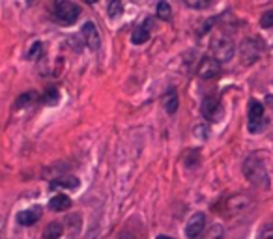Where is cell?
I'll list each match as a JSON object with an SVG mask.
<instances>
[{
    "mask_svg": "<svg viewBox=\"0 0 273 239\" xmlns=\"http://www.w3.org/2000/svg\"><path fill=\"white\" fill-rule=\"evenodd\" d=\"M240 52H242L244 64H252L258 60L260 47L256 45V42H252V40H244L242 47H240Z\"/></svg>",
    "mask_w": 273,
    "mask_h": 239,
    "instance_id": "obj_10",
    "label": "cell"
},
{
    "mask_svg": "<svg viewBox=\"0 0 273 239\" xmlns=\"http://www.w3.org/2000/svg\"><path fill=\"white\" fill-rule=\"evenodd\" d=\"M212 52H214V58L219 64L230 62L234 58V52H236V45L226 36H219L212 42Z\"/></svg>",
    "mask_w": 273,
    "mask_h": 239,
    "instance_id": "obj_3",
    "label": "cell"
},
{
    "mask_svg": "<svg viewBox=\"0 0 273 239\" xmlns=\"http://www.w3.org/2000/svg\"><path fill=\"white\" fill-rule=\"evenodd\" d=\"M58 98H60V96H58V90H54V88H49L44 99L47 101V103H49V105H54V103H58Z\"/></svg>",
    "mask_w": 273,
    "mask_h": 239,
    "instance_id": "obj_23",
    "label": "cell"
},
{
    "mask_svg": "<svg viewBox=\"0 0 273 239\" xmlns=\"http://www.w3.org/2000/svg\"><path fill=\"white\" fill-rule=\"evenodd\" d=\"M260 239H273V224H268L264 230H262V236Z\"/></svg>",
    "mask_w": 273,
    "mask_h": 239,
    "instance_id": "obj_24",
    "label": "cell"
},
{
    "mask_svg": "<svg viewBox=\"0 0 273 239\" xmlns=\"http://www.w3.org/2000/svg\"><path fill=\"white\" fill-rule=\"evenodd\" d=\"M124 14V4L122 2H118V0H112L110 4H108V15L116 19V17H120Z\"/></svg>",
    "mask_w": 273,
    "mask_h": 239,
    "instance_id": "obj_19",
    "label": "cell"
},
{
    "mask_svg": "<svg viewBox=\"0 0 273 239\" xmlns=\"http://www.w3.org/2000/svg\"><path fill=\"white\" fill-rule=\"evenodd\" d=\"M158 239H172V238H170V236H159Z\"/></svg>",
    "mask_w": 273,
    "mask_h": 239,
    "instance_id": "obj_26",
    "label": "cell"
},
{
    "mask_svg": "<svg viewBox=\"0 0 273 239\" xmlns=\"http://www.w3.org/2000/svg\"><path fill=\"white\" fill-rule=\"evenodd\" d=\"M204 230H206V215L204 213H193L186 226L187 238L189 239L200 238L202 234H204Z\"/></svg>",
    "mask_w": 273,
    "mask_h": 239,
    "instance_id": "obj_7",
    "label": "cell"
},
{
    "mask_svg": "<svg viewBox=\"0 0 273 239\" xmlns=\"http://www.w3.org/2000/svg\"><path fill=\"white\" fill-rule=\"evenodd\" d=\"M244 174L254 187H262L266 189L270 185V176H268V170L264 166V162L260 161L256 155L247 157L244 162Z\"/></svg>",
    "mask_w": 273,
    "mask_h": 239,
    "instance_id": "obj_1",
    "label": "cell"
},
{
    "mask_svg": "<svg viewBox=\"0 0 273 239\" xmlns=\"http://www.w3.org/2000/svg\"><path fill=\"white\" fill-rule=\"evenodd\" d=\"M82 38H84V43L88 45V49L92 50H98L101 45V38H100V30H98V26L94 24V22H84L82 24Z\"/></svg>",
    "mask_w": 273,
    "mask_h": 239,
    "instance_id": "obj_8",
    "label": "cell"
},
{
    "mask_svg": "<svg viewBox=\"0 0 273 239\" xmlns=\"http://www.w3.org/2000/svg\"><path fill=\"white\" fill-rule=\"evenodd\" d=\"M200 112L210 122H219V120L223 118V105H221V101L217 98L208 96V98H204V101H202Z\"/></svg>",
    "mask_w": 273,
    "mask_h": 239,
    "instance_id": "obj_5",
    "label": "cell"
},
{
    "mask_svg": "<svg viewBox=\"0 0 273 239\" xmlns=\"http://www.w3.org/2000/svg\"><path fill=\"white\" fill-rule=\"evenodd\" d=\"M79 187V180L75 176H66V178H54L50 182V189H77Z\"/></svg>",
    "mask_w": 273,
    "mask_h": 239,
    "instance_id": "obj_12",
    "label": "cell"
},
{
    "mask_svg": "<svg viewBox=\"0 0 273 239\" xmlns=\"http://www.w3.org/2000/svg\"><path fill=\"white\" fill-rule=\"evenodd\" d=\"M156 14H158L159 19H163V21H168L170 19V15H172V10H170V4L168 2H159L158 8H156Z\"/></svg>",
    "mask_w": 273,
    "mask_h": 239,
    "instance_id": "obj_17",
    "label": "cell"
},
{
    "mask_svg": "<svg viewBox=\"0 0 273 239\" xmlns=\"http://www.w3.org/2000/svg\"><path fill=\"white\" fill-rule=\"evenodd\" d=\"M224 238V228L221 224H212L208 228V232L204 236V239H223Z\"/></svg>",
    "mask_w": 273,
    "mask_h": 239,
    "instance_id": "obj_18",
    "label": "cell"
},
{
    "mask_svg": "<svg viewBox=\"0 0 273 239\" xmlns=\"http://www.w3.org/2000/svg\"><path fill=\"white\" fill-rule=\"evenodd\" d=\"M54 19L62 24H73V22L79 19L80 15V6L75 4V2H70V0H60L54 4Z\"/></svg>",
    "mask_w": 273,
    "mask_h": 239,
    "instance_id": "obj_2",
    "label": "cell"
},
{
    "mask_svg": "<svg viewBox=\"0 0 273 239\" xmlns=\"http://www.w3.org/2000/svg\"><path fill=\"white\" fill-rule=\"evenodd\" d=\"M262 126H264V105L256 99H251L249 101V124H247V129L251 133H258Z\"/></svg>",
    "mask_w": 273,
    "mask_h": 239,
    "instance_id": "obj_4",
    "label": "cell"
},
{
    "mask_svg": "<svg viewBox=\"0 0 273 239\" xmlns=\"http://www.w3.org/2000/svg\"><path fill=\"white\" fill-rule=\"evenodd\" d=\"M42 52H44V43L36 42L34 45H32V47H30V50H28V54H26V56H28L30 60H36V58L40 56Z\"/></svg>",
    "mask_w": 273,
    "mask_h": 239,
    "instance_id": "obj_22",
    "label": "cell"
},
{
    "mask_svg": "<svg viewBox=\"0 0 273 239\" xmlns=\"http://www.w3.org/2000/svg\"><path fill=\"white\" fill-rule=\"evenodd\" d=\"M62 234H64V228L60 222H49V224L45 226L44 230V239H60L62 238Z\"/></svg>",
    "mask_w": 273,
    "mask_h": 239,
    "instance_id": "obj_14",
    "label": "cell"
},
{
    "mask_svg": "<svg viewBox=\"0 0 273 239\" xmlns=\"http://www.w3.org/2000/svg\"><path fill=\"white\" fill-rule=\"evenodd\" d=\"M260 26L262 28H272L273 26V12H264V14L260 15Z\"/></svg>",
    "mask_w": 273,
    "mask_h": 239,
    "instance_id": "obj_21",
    "label": "cell"
},
{
    "mask_svg": "<svg viewBox=\"0 0 273 239\" xmlns=\"http://www.w3.org/2000/svg\"><path fill=\"white\" fill-rule=\"evenodd\" d=\"M131 40L135 45H142L150 40V30L146 28V26H138V28L133 30V36H131Z\"/></svg>",
    "mask_w": 273,
    "mask_h": 239,
    "instance_id": "obj_16",
    "label": "cell"
},
{
    "mask_svg": "<svg viewBox=\"0 0 273 239\" xmlns=\"http://www.w3.org/2000/svg\"><path fill=\"white\" fill-rule=\"evenodd\" d=\"M49 208L52 211H68L72 208V198L66 194H56L49 200Z\"/></svg>",
    "mask_w": 273,
    "mask_h": 239,
    "instance_id": "obj_13",
    "label": "cell"
},
{
    "mask_svg": "<svg viewBox=\"0 0 273 239\" xmlns=\"http://www.w3.org/2000/svg\"><path fill=\"white\" fill-rule=\"evenodd\" d=\"M178 105H180V99H178V92L174 88H168L163 96V106L168 114H174L178 110Z\"/></svg>",
    "mask_w": 273,
    "mask_h": 239,
    "instance_id": "obj_11",
    "label": "cell"
},
{
    "mask_svg": "<svg viewBox=\"0 0 273 239\" xmlns=\"http://www.w3.org/2000/svg\"><path fill=\"white\" fill-rule=\"evenodd\" d=\"M36 99H38L36 92H24V94L19 96L17 101H15V108H17V110H21V108H24V106L34 105V101H36Z\"/></svg>",
    "mask_w": 273,
    "mask_h": 239,
    "instance_id": "obj_15",
    "label": "cell"
},
{
    "mask_svg": "<svg viewBox=\"0 0 273 239\" xmlns=\"http://www.w3.org/2000/svg\"><path fill=\"white\" fill-rule=\"evenodd\" d=\"M40 218H42V208H40V206H32L28 210H22L17 213V222L21 226L36 224Z\"/></svg>",
    "mask_w": 273,
    "mask_h": 239,
    "instance_id": "obj_9",
    "label": "cell"
},
{
    "mask_svg": "<svg viewBox=\"0 0 273 239\" xmlns=\"http://www.w3.org/2000/svg\"><path fill=\"white\" fill-rule=\"evenodd\" d=\"M120 239H136V238H135V236H131V234H124Z\"/></svg>",
    "mask_w": 273,
    "mask_h": 239,
    "instance_id": "obj_25",
    "label": "cell"
},
{
    "mask_svg": "<svg viewBox=\"0 0 273 239\" xmlns=\"http://www.w3.org/2000/svg\"><path fill=\"white\" fill-rule=\"evenodd\" d=\"M219 73H221V64L212 56L202 58L200 64H198V70H196V75L200 78H204V80L219 77Z\"/></svg>",
    "mask_w": 273,
    "mask_h": 239,
    "instance_id": "obj_6",
    "label": "cell"
},
{
    "mask_svg": "<svg viewBox=\"0 0 273 239\" xmlns=\"http://www.w3.org/2000/svg\"><path fill=\"white\" fill-rule=\"evenodd\" d=\"M187 8H193V10H206V8L212 6L210 0H186Z\"/></svg>",
    "mask_w": 273,
    "mask_h": 239,
    "instance_id": "obj_20",
    "label": "cell"
}]
</instances>
